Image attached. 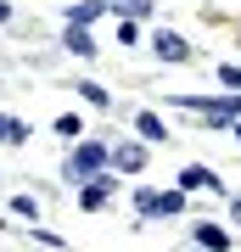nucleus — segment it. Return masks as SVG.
<instances>
[{"mask_svg":"<svg viewBox=\"0 0 241 252\" xmlns=\"http://www.w3.org/2000/svg\"><path fill=\"white\" fill-rule=\"evenodd\" d=\"M152 51L163 56V62H185V56H191V45L174 34V28H157V34H152Z\"/></svg>","mask_w":241,"mask_h":252,"instance_id":"nucleus-3","label":"nucleus"},{"mask_svg":"<svg viewBox=\"0 0 241 252\" xmlns=\"http://www.w3.org/2000/svg\"><path fill=\"white\" fill-rule=\"evenodd\" d=\"M101 11H107L101 0H84V6H73V11H68V28H84V23H96Z\"/></svg>","mask_w":241,"mask_h":252,"instance_id":"nucleus-10","label":"nucleus"},{"mask_svg":"<svg viewBox=\"0 0 241 252\" xmlns=\"http://www.w3.org/2000/svg\"><path fill=\"white\" fill-rule=\"evenodd\" d=\"M135 213H146V219H157V213H185V190H135Z\"/></svg>","mask_w":241,"mask_h":252,"instance_id":"nucleus-2","label":"nucleus"},{"mask_svg":"<svg viewBox=\"0 0 241 252\" xmlns=\"http://www.w3.org/2000/svg\"><path fill=\"white\" fill-rule=\"evenodd\" d=\"M112 162H118V168H124V174H140V168H146V146L124 140V146H118V152H112Z\"/></svg>","mask_w":241,"mask_h":252,"instance_id":"nucleus-6","label":"nucleus"},{"mask_svg":"<svg viewBox=\"0 0 241 252\" xmlns=\"http://www.w3.org/2000/svg\"><path fill=\"white\" fill-rule=\"evenodd\" d=\"M107 146H101V140H79V146H73V157H68V180H90V174H101V168H107Z\"/></svg>","mask_w":241,"mask_h":252,"instance_id":"nucleus-1","label":"nucleus"},{"mask_svg":"<svg viewBox=\"0 0 241 252\" xmlns=\"http://www.w3.org/2000/svg\"><path fill=\"white\" fill-rule=\"evenodd\" d=\"M135 129H140V140H169V129H163L157 112H140V118H135Z\"/></svg>","mask_w":241,"mask_h":252,"instance_id":"nucleus-9","label":"nucleus"},{"mask_svg":"<svg viewBox=\"0 0 241 252\" xmlns=\"http://www.w3.org/2000/svg\"><path fill=\"white\" fill-rule=\"evenodd\" d=\"M112 174H101V180H90L84 190H79V207H84V213H96V207H107V196H112Z\"/></svg>","mask_w":241,"mask_h":252,"instance_id":"nucleus-4","label":"nucleus"},{"mask_svg":"<svg viewBox=\"0 0 241 252\" xmlns=\"http://www.w3.org/2000/svg\"><path fill=\"white\" fill-rule=\"evenodd\" d=\"M107 6H112V11H118V6H129V0H107Z\"/></svg>","mask_w":241,"mask_h":252,"instance_id":"nucleus-18","label":"nucleus"},{"mask_svg":"<svg viewBox=\"0 0 241 252\" xmlns=\"http://www.w3.org/2000/svg\"><path fill=\"white\" fill-rule=\"evenodd\" d=\"M230 219H236V224H241V196H230Z\"/></svg>","mask_w":241,"mask_h":252,"instance_id":"nucleus-16","label":"nucleus"},{"mask_svg":"<svg viewBox=\"0 0 241 252\" xmlns=\"http://www.w3.org/2000/svg\"><path fill=\"white\" fill-rule=\"evenodd\" d=\"M79 95L90 101V107H107V90H101V84H96V79H84V84H79Z\"/></svg>","mask_w":241,"mask_h":252,"instance_id":"nucleus-13","label":"nucleus"},{"mask_svg":"<svg viewBox=\"0 0 241 252\" xmlns=\"http://www.w3.org/2000/svg\"><path fill=\"white\" fill-rule=\"evenodd\" d=\"M11 213L17 219H39V202L34 196H11Z\"/></svg>","mask_w":241,"mask_h":252,"instance_id":"nucleus-14","label":"nucleus"},{"mask_svg":"<svg viewBox=\"0 0 241 252\" xmlns=\"http://www.w3.org/2000/svg\"><path fill=\"white\" fill-rule=\"evenodd\" d=\"M179 190H224L219 174H207L202 162H191V168H179Z\"/></svg>","mask_w":241,"mask_h":252,"instance_id":"nucleus-5","label":"nucleus"},{"mask_svg":"<svg viewBox=\"0 0 241 252\" xmlns=\"http://www.w3.org/2000/svg\"><path fill=\"white\" fill-rule=\"evenodd\" d=\"M23 140H28V124L11 118V112H0V146H23Z\"/></svg>","mask_w":241,"mask_h":252,"instance_id":"nucleus-7","label":"nucleus"},{"mask_svg":"<svg viewBox=\"0 0 241 252\" xmlns=\"http://www.w3.org/2000/svg\"><path fill=\"white\" fill-rule=\"evenodd\" d=\"M0 23H11V6H6V0H0Z\"/></svg>","mask_w":241,"mask_h":252,"instance_id":"nucleus-17","label":"nucleus"},{"mask_svg":"<svg viewBox=\"0 0 241 252\" xmlns=\"http://www.w3.org/2000/svg\"><path fill=\"white\" fill-rule=\"evenodd\" d=\"M236 140H241V124H236Z\"/></svg>","mask_w":241,"mask_h":252,"instance_id":"nucleus-19","label":"nucleus"},{"mask_svg":"<svg viewBox=\"0 0 241 252\" xmlns=\"http://www.w3.org/2000/svg\"><path fill=\"white\" fill-rule=\"evenodd\" d=\"M219 79H224V90H230V95H241V67L224 62V67H219Z\"/></svg>","mask_w":241,"mask_h":252,"instance_id":"nucleus-15","label":"nucleus"},{"mask_svg":"<svg viewBox=\"0 0 241 252\" xmlns=\"http://www.w3.org/2000/svg\"><path fill=\"white\" fill-rule=\"evenodd\" d=\"M191 235H197V247H207V252H224V247H230V235H224L219 224H197Z\"/></svg>","mask_w":241,"mask_h":252,"instance_id":"nucleus-8","label":"nucleus"},{"mask_svg":"<svg viewBox=\"0 0 241 252\" xmlns=\"http://www.w3.org/2000/svg\"><path fill=\"white\" fill-rule=\"evenodd\" d=\"M68 51H79V56H96V39H90L84 28H68Z\"/></svg>","mask_w":241,"mask_h":252,"instance_id":"nucleus-12","label":"nucleus"},{"mask_svg":"<svg viewBox=\"0 0 241 252\" xmlns=\"http://www.w3.org/2000/svg\"><path fill=\"white\" fill-rule=\"evenodd\" d=\"M51 129H56V135H62V140H79V135H84V124H79V112H62V118H56Z\"/></svg>","mask_w":241,"mask_h":252,"instance_id":"nucleus-11","label":"nucleus"}]
</instances>
